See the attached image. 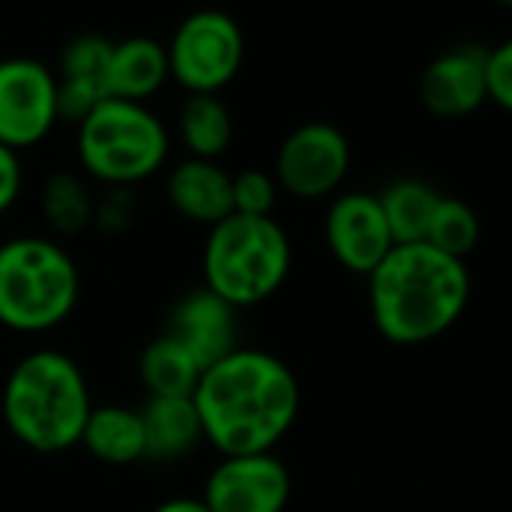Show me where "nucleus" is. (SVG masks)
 <instances>
[{"label": "nucleus", "mask_w": 512, "mask_h": 512, "mask_svg": "<svg viewBox=\"0 0 512 512\" xmlns=\"http://www.w3.org/2000/svg\"><path fill=\"white\" fill-rule=\"evenodd\" d=\"M169 79L166 46L151 37H130L124 43H112V55L103 76L106 100L145 103L154 97Z\"/></svg>", "instance_id": "2eb2a0df"}, {"label": "nucleus", "mask_w": 512, "mask_h": 512, "mask_svg": "<svg viewBox=\"0 0 512 512\" xmlns=\"http://www.w3.org/2000/svg\"><path fill=\"white\" fill-rule=\"evenodd\" d=\"M290 494V470L275 452L223 455L208 473L202 503L208 512H284Z\"/></svg>", "instance_id": "9d476101"}, {"label": "nucleus", "mask_w": 512, "mask_h": 512, "mask_svg": "<svg viewBox=\"0 0 512 512\" xmlns=\"http://www.w3.org/2000/svg\"><path fill=\"white\" fill-rule=\"evenodd\" d=\"M154 512H208V506L202 503V497H172L163 500Z\"/></svg>", "instance_id": "cd10ccee"}, {"label": "nucleus", "mask_w": 512, "mask_h": 512, "mask_svg": "<svg viewBox=\"0 0 512 512\" xmlns=\"http://www.w3.org/2000/svg\"><path fill=\"white\" fill-rule=\"evenodd\" d=\"M22 193V160L19 151L0 145V214H7Z\"/></svg>", "instance_id": "bb28decb"}, {"label": "nucleus", "mask_w": 512, "mask_h": 512, "mask_svg": "<svg viewBox=\"0 0 512 512\" xmlns=\"http://www.w3.org/2000/svg\"><path fill=\"white\" fill-rule=\"evenodd\" d=\"M380 208L395 244H422L440 202V193L416 178H401L389 184L380 196Z\"/></svg>", "instance_id": "6ab92c4d"}, {"label": "nucleus", "mask_w": 512, "mask_h": 512, "mask_svg": "<svg viewBox=\"0 0 512 512\" xmlns=\"http://www.w3.org/2000/svg\"><path fill=\"white\" fill-rule=\"evenodd\" d=\"M109 55H112V43L106 37H100V34L73 37L61 52V76L58 79H85V82H97L103 88Z\"/></svg>", "instance_id": "5701e85b"}, {"label": "nucleus", "mask_w": 512, "mask_h": 512, "mask_svg": "<svg viewBox=\"0 0 512 512\" xmlns=\"http://www.w3.org/2000/svg\"><path fill=\"white\" fill-rule=\"evenodd\" d=\"M79 293V266L52 238L22 235L0 244V326L49 332L76 311Z\"/></svg>", "instance_id": "39448f33"}, {"label": "nucleus", "mask_w": 512, "mask_h": 512, "mask_svg": "<svg viewBox=\"0 0 512 512\" xmlns=\"http://www.w3.org/2000/svg\"><path fill=\"white\" fill-rule=\"evenodd\" d=\"M485 49L461 46L437 55L419 76V100L437 118H467L488 100Z\"/></svg>", "instance_id": "f8f14e48"}, {"label": "nucleus", "mask_w": 512, "mask_h": 512, "mask_svg": "<svg viewBox=\"0 0 512 512\" xmlns=\"http://www.w3.org/2000/svg\"><path fill=\"white\" fill-rule=\"evenodd\" d=\"M485 79H488V100L512 115V37L485 55Z\"/></svg>", "instance_id": "a878e982"}, {"label": "nucleus", "mask_w": 512, "mask_h": 512, "mask_svg": "<svg viewBox=\"0 0 512 512\" xmlns=\"http://www.w3.org/2000/svg\"><path fill=\"white\" fill-rule=\"evenodd\" d=\"M91 410L88 380L61 350L28 353L7 377L4 422L34 452L52 455L76 446Z\"/></svg>", "instance_id": "7ed1b4c3"}, {"label": "nucleus", "mask_w": 512, "mask_h": 512, "mask_svg": "<svg viewBox=\"0 0 512 512\" xmlns=\"http://www.w3.org/2000/svg\"><path fill=\"white\" fill-rule=\"evenodd\" d=\"M293 269V244L275 217L229 214L202 250V287L238 308L269 302Z\"/></svg>", "instance_id": "20e7f679"}, {"label": "nucleus", "mask_w": 512, "mask_h": 512, "mask_svg": "<svg viewBox=\"0 0 512 512\" xmlns=\"http://www.w3.org/2000/svg\"><path fill=\"white\" fill-rule=\"evenodd\" d=\"M103 464H136L145 458V428L142 416L133 407L103 404L94 407L79 440Z\"/></svg>", "instance_id": "f3484780"}, {"label": "nucleus", "mask_w": 512, "mask_h": 512, "mask_svg": "<svg viewBox=\"0 0 512 512\" xmlns=\"http://www.w3.org/2000/svg\"><path fill=\"white\" fill-rule=\"evenodd\" d=\"M368 302L377 332L416 347L449 332L470 302V272L464 260L431 244H395L368 275Z\"/></svg>", "instance_id": "f03ea898"}, {"label": "nucleus", "mask_w": 512, "mask_h": 512, "mask_svg": "<svg viewBox=\"0 0 512 512\" xmlns=\"http://www.w3.org/2000/svg\"><path fill=\"white\" fill-rule=\"evenodd\" d=\"M326 244L347 272L368 278L395 247L380 199L365 190L335 196L326 211Z\"/></svg>", "instance_id": "9b49d317"}, {"label": "nucleus", "mask_w": 512, "mask_h": 512, "mask_svg": "<svg viewBox=\"0 0 512 512\" xmlns=\"http://www.w3.org/2000/svg\"><path fill=\"white\" fill-rule=\"evenodd\" d=\"M202 440L220 455L272 452L296 425L302 389L293 368L256 347H235L193 389Z\"/></svg>", "instance_id": "f257e3e1"}, {"label": "nucleus", "mask_w": 512, "mask_h": 512, "mask_svg": "<svg viewBox=\"0 0 512 512\" xmlns=\"http://www.w3.org/2000/svg\"><path fill=\"white\" fill-rule=\"evenodd\" d=\"M494 4H500V7H506V10H512V0H494Z\"/></svg>", "instance_id": "c85d7f7f"}, {"label": "nucleus", "mask_w": 512, "mask_h": 512, "mask_svg": "<svg viewBox=\"0 0 512 512\" xmlns=\"http://www.w3.org/2000/svg\"><path fill=\"white\" fill-rule=\"evenodd\" d=\"M58 124V76L37 58L0 61V145L25 151Z\"/></svg>", "instance_id": "6e6552de"}, {"label": "nucleus", "mask_w": 512, "mask_h": 512, "mask_svg": "<svg viewBox=\"0 0 512 512\" xmlns=\"http://www.w3.org/2000/svg\"><path fill=\"white\" fill-rule=\"evenodd\" d=\"M43 214L61 235H76L94 220V199L88 184L73 172H55L43 184Z\"/></svg>", "instance_id": "412c9836"}, {"label": "nucleus", "mask_w": 512, "mask_h": 512, "mask_svg": "<svg viewBox=\"0 0 512 512\" xmlns=\"http://www.w3.org/2000/svg\"><path fill=\"white\" fill-rule=\"evenodd\" d=\"M178 136L190 157L217 160L232 142V115L217 94H187L178 112Z\"/></svg>", "instance_id": "aec40b11"}, {"label": "nucleus", "mask_w": 512, "mask_h": 512, "mask_svg": "<svg viewBox=\"0 0 512 512\" xmlns=\"http://www.w3.org/2000/svg\"><path fill=\"white\" fill-rule=\"evenodd\" d=\"M425 244L452 260H467V253H473L479 244V214L458 196H440Z\"/></svg>", "instance_id": "4be33fe9"}, {"label": "nucleus", "mask_w": 512, "mask_h": 512, "mask_svg": "<svg viewBox=\"0 0 512 512\" xmlns=\"http://www.w3.org/2000/svg\"><path fill=\"white\" fill-rule=\"evenodd\" d=\"M139 416L145 428V458L172 461L187 455L202 440L193 398H148Z\"/></svg>", "instance_id": "dca6fc26"}, {"label": "nucleus", "mask_w": 512, "mask_h": 512, "mask_svg": "<svg viewBox=\"0 0 512 512\" xmlns=\"http://www.w3.org/2000/svg\"><path fill=\"white\" fill-rule=\"evenodd\" d=\"M278 202V181L263 169H244L232 175V214L272 217Z\"/></svg>", "instance_id": "b1692460"}, {"label": "nucleus", "mask_w": 512, "mask_h": 512, "mask_svg": "<svg viewBox=\"0 0 512 512\" xmlns=\"http://www.w3.org/2000/svg\"><path fill=\"white\" fill-rule=\"evenodd\" d=\"M106 100L97 82L85 79H58V121L82 124Z\"/></svg>", "instance_id": "393cba45"}, {"label": "nucleus", "mask_w": 512, "mask_h": 512, "mask_svg": "<svg viewBox=\"0 0 512 512\" xmlns=\"http://www.w3.org/2000/svg\"><path fill=\"white\" fill-rule=\"evenodd\" d=\"M169 76L187 94H220L244 64V34L223 10H196L166 46Z\"/></svg>", "instance_id": "0eeeda50"}, {"label": "nucleus", "mask_w": 512, "mask_h": 512, "mask_svg": "<svg viewBox=\"0 0 512 512\" xmlns=\"http://www.w3.org/2000/svg\"><path fill=\"white\" fill-rule=\"evenodd\" d=\"M199 374V362L169 332L157 335L139 356V377L151 398H193Z\"/></svg>", "instance_id": "a211bd4d"}, {"label": "nucleus", "mask_w": 512, "mask_h": 512, "mask_svg": "<svg viewBox=\"0 0 512 512\" xmlns=\"http://www.w3.org/2000/svg\"><path fill=\"white\" fill-rule=\"evenodd\" d=\"M172 208L196 223L214 226L232 214V175L217 160H181L166 181Z\"/></svg>", "instance_id": "4468645a"}, {"label": "nucleus", "mask_w": 512, "mask_h": 512, "mask_svg": "<svg viewBox=\"0 0 512 512\" xmlns=\"http://www.w3.org/2000/svg\"><path fill=\"white\" fill-rule=\"evenodd\" d=\"M82 169L106 187H133L169 157V133L145 103L103 100L79 124Z\"/></svg>", "instance_id": "423d86ee"}, {"label": "nucleus", "mask_w": 512, "mask_h": 512, "mask_svg": "<svg viewBox=\"0 0 512 512\" xmlns=\"http://www.w3.org/2000/svg\"><path fill=\"white\" fill-rule=\"evenodd\" d=\"M350 172V142L326 121L296 127L278 148L275 181L296 199L332 196Z\"/></svg>", "instance_id": "1a4fd4ad"}, {"label": "nucleus", "mask_w": 512, "mask_h": 512, "mask_svg": "<svg viewBox=\"0 0 512 512\" xmlns=\"http://www.w3.org/2000/svg\"><path fill=\"white\" fill-rule=\"evenodd\" d=\"M166 332L190 350V356L199 362L202 371L238 347L235 308L205 287L190 290L187 296L178 299Z\"/></svg>", "instance_id": "ddd939ff"}]
</instances>
